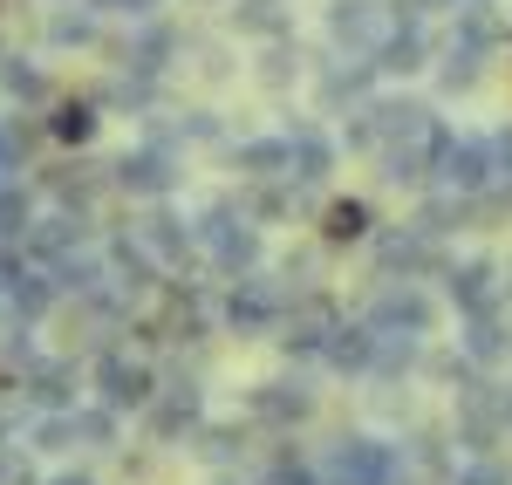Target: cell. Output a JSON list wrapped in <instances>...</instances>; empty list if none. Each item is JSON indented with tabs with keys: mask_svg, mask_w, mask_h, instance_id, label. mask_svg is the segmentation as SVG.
Returning <instances> with one entry per match:
<instances>
[{
	"mask_svg": "<svg viewBox=\"0 0 512 485\" xmlns=\"http://www.w3.org/2000/svg\"><path fill=\"white\" fill-rule=\"evenodd\" d=\"M178 144L171 137H144V144H130L117 164H110V192L123 199H171L178 192Z\"/></svg>",
	"mask_w": 512,
	"mask_h": 485,
	"instance_id": "obj_2",
	"label": "cell"
},
{
	"mask_svg": "<svg viewBox=\"0 0 512 485\" xmlns=\"http://www.w3.org/2000/svg\"><path fill=\"white\" fill-rule=\"evenodd\" d=\"M198 417H205V397H198L192 376H185V383H171V390H158V397H151V410H144V424H151V438H158V445H171V438L198 431Z\"/></svg>",
	"mask_w": 512,
	"mask_h": 485,
	"instance_id": "obj_18",
	"label": "cell"
},
{
	"mask_svg": "<svg viewBox=\"0 0 512 485\" xmlns=\"http://www.w3.org/2000/svg\"><path fill=\"white\" fill-rule=\"evenodd\" d=\"M239 451H246V438H239V431H205V458H212V465H233Z\"/></svg>",
	"mask_w": 512,
	"mask_h": 485,
	"instance_id": "obj_38",
	"label": "cell"
},
{
	"mask_svg": "<svg viewBox=\"0 0 512 485\" xmlns=\"http://www.w3.org/2000/svg\"><path fill=\"white\" fill-rule=\"evenodd\" d=\"M444 301L458 308V315H485V308H499V260H451L444 267Z\"/></svg>",
	"mask_w": 512,
	"mask_h": 485,
	"instance_id": "obj_16",
	"label": "cell"
},
{
	"mask_svg": "<svg viewBox=\"0 0 512 485\" xmlns=\"http://www.w3.org/2000/svg\"><path fill=\"white\" fill-rule=\"evenodd\" d=\"M198 253L233 281V274H253L267 260V240H260V219L246 212L239 199H212L198 212Z\"/></svg>",
	"mask_w": 512,
	"mask_h": 485,
	"instance_id": "obj_1",
	"label": "cell"
},
{
	"mask_svg": "<svg viewBox=\"0 0 512 485\" xmlns=\"http://www.w3.org/2000/svg\"><path fill=\"white\" fill-rule=\"evenodd\" d=\"M89 383H96V404L110 410H151V397H158V369L144 356H130V349H103Z\"/></svg>",
	"mask_w": 512,
	"mask_h": 485,
	"instance_id": "obj_6",
	"label": "cell"
},
{
	"mask_svg": "<svg viewBox=\"0 0 512 485\" xmlns=\"http://www.w3.org/2000/svg\"><path fill=\"white\" fill-rule=\"evenodd\" d=\"M506 424H512V397H506Z\"/></svg>",
	"mask_w": 512,
	"mask_h": 485,
	"instance_id": "obj_40",
	"label": "cell"
},
{
	"mask_svg": "<svg viewBox=\"0 0 512 485\" xmlns=\"http://www.w3.org/2000/svg\"><path fill=\"white\" fill-rule=\"evenodd\" d=\"M178 55H185V28H178V21H164V14L137 21L130 41H123V69H144V76H164Z\"/></svg>",
	"mask_w": 512,
	"mask_h": 485,
	"instance_id": "obj_15",
	"label": "cell"
},
{
	"mask_svg": "<svg viewBox=\"0 0 512 485\" xmlns=\"http://www.w3.org/2000/svg\"><path fill=\"white\" fill-rule=\"evenodd\" d=\"M21 390L35 410H76V363H28Z\"/></svg>",
	"mask_w": 512,
	"mask_h": 485,
	"instance_id": "obj_26",
	"label": "cell"
},
{
	"mask_svg": "<svg viewBox=\"0 0 512 485\" xmlns=\"http://www.w3.org/2000/svg\"><path fill=\"white\" fill-rule=\"evenodd\" d=\"M444 192H458V199H485L492 185H499V158H492V137H444V151H437V171H431Z\"/></svg>",
	"mask_w": 512,
	"mask_h": 485,
	"instance_id": "obj_5",
	"label": "cell"
},
{
	"mask_svg": "<svg viewBox=\"0 0 512 485\" xmlns=\"http://www.w3.org/2000/svg\"><path fill=\"white\" fill-rule=\"evenodd\" d=\"M226 21H233V35H253V41L294 35V7L287 0H226Z\"/></svg>",
	"mask_w": 512,
	"mask_h": 485,
	"instance_id": "obj_24",
	"label": "cell"
},
{
	"mask_svg": "<svg viewBox=\"0 0 512 485\" xmlns=\"http://www.w3.org/2000/svg\"><path fill=\"white\" fill-rule=\"evenodd\" d=\"M103 41V14L76 7V14H48V48H96Z\"/></svg>",
	"mask_w": 512,
	"mask_h": 485,
	"instance_id": "obj_29",
	"label": "cell"
},
{
	"mask_svg": "<svg viewBox=\"0 0 512 485\" xmlns=\"http://www.w3.org/2000/svg\"><path fill=\"white\" fill-rule=\"evenodd\" d=\"M219 322L233 328V335H267V328L287 322V287L267 281L260 267L253 274H233V287L219 294Z\"/></svg>",
	"mask_w": 512,
	"mask_h": 485,
	"instance_id": "obj_4",
	"label": "cell"
},
{
	"mask_svg": "<svg viewBox=\"0 0 512 485\" xmlns=\"http://www.w3.org/2000/svg\"><path fill=\"white\" fill-rule=\"evenodd\" d=\"M41 485H96L89 472H55V479H41Z\"/></svg>",
	"mask_w": 512,
	"mask_h": 485,
	"instance_id": "obj_39",
	"label": "cell"
},
{
	"mask_svg": "<svg viewBox=\"0 0 512 485\" xmlns=\"http://www.w3.org/2000/svg\"><path fill=\"white\" fill-rule=\"evenodd\" d=\"M0 62H7V48H0Z\"/></svg>",
	"mask_w": 512,
	"mask_h": 485,
	"instance_id": "obj_42",
	"label": "cell"
},
{
	"mask_svg": "<svg viewBox=\"0 0 512 485\" xmlns=\"http://www.w3.org/2000/svg\"><path fill=\"white\" fill-rule=\"evenodd\" d=\"M321 28H328L335 55H376V41L390 35V7L383 0H328Z\"/></svg>",
	"mask_w": 512,
	"mask_h": 485,
	"instance_id": "obj_8",
	"label": "cell"
},
{
	"mask_svg": "<svg viewBox=\"0 0 512 485\" xmlns=\"http://www.w3.org/2000/svg\"><path fill=\"white\" fill-rule=\"evenodd\" d=\"M233 171L246 178V185H267V178H287V130H274V137H246V144H233Z\"/></svg>",
	"mask_w": 512,
	"mask_h": 485,
	"instance_id": "obj_25",
	"label": "cell"
},
{
	"mask_svg": "<svg viewBox=\"0 0 512 485\" xmlns=\"http://www.w3.org/2000/svg\"><path fill=\"white\" fill-rule=\"evenodd\" d=\"M82 445L76 438V410H41L35 417V451H69Z\"/></svg>",
	"mask_w": 512,
	"mask_h": 485,
	"instance_id": "obj_34",
	"label": "cell"
},
{
	"mask_svg": "<svg viewBox=\"0 0 512 485\" xmlns=\"http://www.w3.org/2000/svg\"><path fill=\"white\" fill-rule=\"evenodd\" d=\"M76 246H89V219H82V212H48V219H35V226L21 233V253H28L35 267H55V260L76 253Z\"/></svg>",
	"mask_w": 512,
	"mask_h": 485,
	"instance_id": "obj_17",
	"label": "cell"
},
{
	"mask_svg": "<svg viewBox=\"0 0 512 485\" xmlns=\"http://www.w3.org/2000/svg\"><path fill=\"white\" fill-rule=\"evenodd\" d=\"M253 76L267 82V89H287V82L301 76V48H294V35L267 41V48H260V62H253Z\"/></svg>",
	"mask_w": 512,
	"mask_h": 485,
	"instance_id": "obj_32",
	"label": "cell"
},
{
	"mask_svg": "<svg viewBox=\"0 0 512 485\" xmlns=\"http://www.w3.org/2000/svg\"><path fill=\"white\" fill-rule=\"evenodd\" d=\"M82 7H96V14H123V21H151L164 0H82Z\"/></svg>",
	"mask_w": 512,
	"mask_h": 485,
	"instance_id": "obj_37",
	"label": "cell"
},
{
	"mask_svg": "<svg viewBox=\"0 0 512 485\" xmlns=\"http://www.w3.org/2000/svg\"><path fill=\"white\" fill-rule=\"evenodd\" d=\"M321 363L335 369V376H369V363H376V328L369 322H335L328 328Z\"/></svg>",
	"mask_w": 512,
	"mask_h": 485,
	"instance_id": "obj_22",
	"label": "cell"
},
{
	"mask_svg": "<svg viewBox=\"0 0 512 485\" xmlns=\"http://www.w3.org/2000/svg\"><path fill=\"white\" fill-rule=\"evenodd\" d=\"M376 240V274L383 281H424L437 267V240L410 219V226H383V233H369Z\"/></svg>",
	"mask_w": 512,
	"mask_h": 485,
	"instance_id": "obj_10",
	"label": "cell"
},
{
	"mask_svg": "<svg viewBox=\"0 0 512 485\" xmlns=\"http://www.w3.org/2000/svg\"><path fill=\"white\" fill-rule=\"evenodd\" d=\"M376 164H383V185H396V192L410 185V192H417V185L437 171L431 130H424V137H403V144H383V151H376Z\"/></svg>",
	"mask_w": 512,
	"mask_h": 485,
	"instance_id": "obj_21",
	"label": "cell"
},
{
	"mask_svg": "<svg viewBox=\"0 0 512 485\" xmlns=\"http://www.w3.org/2000/svg\"><path fill=\"white\" fill-rule=\"evenodd\" d=\"M376 233V212L362 199H328V212H321V240L328 246H349V240H369Z\"/></svg>",
	"mask_w": 512,
	"mask_h": 485,
	"instance_id": "obj_27",
	"label": "cell"
},
{
	"mask_svg": "<svg viewBox=\"0 0 512 485\" xmlns=\"http://www.w3.org/2000/svg\"><path fill=\"white\" fill-rule=\"evenodd\" d=\"M103 260H110V281H117L130 301H151V294L164 287L158 253L137 240V226H130V233H110V240H103Z\"/></svg>",
	"mask_w": 512,
	"mask_h": 485,
	"instance_id": "obj_13",
	"label": "cell"
},
{
	"mask_svg": "<svg viewBox=\"0 0 512 485\" xmlns=\"http://www.w3.org/2000/svg\"><path fill=\"white\" fill-rule=\"evenodd\" d=\"M362 110H369V117H376V137H383V144H403V137H424V130H431V103H424V96H383V89H376V96H369V103H362Z\"/></svg>",
	"mask_w": 512,
	"mask_h": 485,
	"instance_id": "obj_19",
	"label": "cell"
},
{
	"mask_svg": "<svg viewBox=\"0 0 512 485\" xmlns=\"http://www.w3.org/2000/svg\"><path fill=\"white\" fill-rule=\"evenodd\" d=\"M96 130H103L96 96H82V103H55V117H48V137H55V144H76V151L96 137Z\"/></svg>",
	"mask_w": 512,
	"mask_h": 485,
	"instance_id": "obj_28",
	"label": "cell"
},
{
	"mask_svg": "<svg viewBox=\"0 0 512 485\" xmlns=\"http://www.w3.org/2000/svg\"><path fill=\"white\" fill-rule=\"evenodd\" d=\"M458 349L472 356L478 369H499L512 356V322L499 308H485V315H465V335H458Z\"/></svg>",
	"mask_w": 512,
	"mask_h": 485,
	"instance_id": "obj_23",
	"label": "cell"
},
{
	"mask_svg": "<svg viewBox=\"0 0 512 485\" xmlns=\"http://www.w3.org/2000/svg\"><path fill=\"white\" fill-rule=\"evenodd\" d=\"M362 322L376 328V335H417V342H424V335L437 328V301L417 281H383Z\"/></svg>",
	"mask_w": 512,
	"mask_h": 485,
	"instance_id": "obj_7",
	"label": "cell"
},
{
	"mask_svg": "<svg viewBox=\"0 0 512 485\" xmlns=\"http://www.w3.org/2000/svg\"><path fill=\"white\" fill-rule=\"evenodd\" d=\"M335 164H342V137L335 130H321V123H287V178L294 185H328L335 178Z\"/></svg>",
	"mask_w": 512,
	"mask_h": 485,
	"instance_id": "obj_11",
	"label": "cell"
},
{
	"mask_svg": "<svg viewBox=\"0 0 512 485\" xmlns=\"http://www.w3.org/2000/svg\"><path fill=\"white\" fill-rule=\"evenodd\" d=\"M55 301H62L55 274H48V267H35V260H21V274L7 281V301H0V308H7L14 322H41V315H48Z\"/></svg>",
	"mask_w": 512,
	"mask_h": 485,
	"instance_id": "obj_20",
	"label": "cell"
},
{
	"mask_svg": "<svg viewBox=\"0 0 512 485\" xmlns=\"http://www.w3.org/2000/svg\"><path fill=\"white\" fill-rule=\"evenodd\" d=\"M219 485H239V479H219Z\"/></svg>",
	"mask_w": 512,
	"mask_h": 485,
	"instance_id": "obj_41",
	"label": "cell"
},
{
	"mask_svg": "<svg viewBox=\"0 0 512 485\" xmlns=\"http://www.w3.org/2000/svg\"><path fill=\"white\" fill-rule=\"evenodd\" d=\"M458 485H512V472H506V465H499V458H485V451H478L472 465L458 472Z\"/></svg>",
	"mask_w": 512,
	"mask_h": 485,
	"instance_id": "obj_36",
	"label": "cell"
},
{
	"mask_svg": "<svg viewBox=\"0 0 512 485\" xmlns=\"http://www.w3.org/2000/svg\"><path fill=\"white\" fill-rule=\"evenodd\" d=\"M0 89H7L14 103H48V69L28 62V55H7V62H0Z\"/></svg>",
	"mask_w": 512,
	"mask_h": 485,
	"instance_id": "obj_31",
	"label": "cell"
},
{
	"mask_svg": "<svg viewBox=\"0 0 512 485\" xmlns=\"http://www.w3.org/2000/svg\"><path fill=\"white\" fill-rule=\"evenodd\" d=\"M137 240L158 253L164 274H178V267H192V260H205L198 253V219H185L171 199H151V212H144V226H137Z\"/></svg>",
	"mask_w": 512,
	"mask_h": 485,
	"instance_id": "obj_9",
	"label": "cell"
},
{
	"mask_svg": "<svg viewBox=\"0 0 512 485\" xmlns=\"http://www.w3.org/2000/svg\"><path fill=\"white\" fill-rule=\"evenodd\" d=\"M117 424H123V410H110V404L76 410V438H82L89 451H117Z\"/></svg>",
	"mask_w": 512,
	"mask_h": 485,
	"instance_id": "obj_33",
	"label": "cell"
},
{
	"mask_svg": "<svg viewBox=\"0 0 512 485\" xmlns=\"http://www.w3.org/2000/svg\"><path fill=\"white\" fill-rule=\"evenodd\" d=\"M437 48H444V41L431 35L424 7H417V0H396L390 7V35L376 41V69H383V76H424V69L437 62Z\"/></svg>",
	"mask_w": 512,
	"mask_h": 485,
	"instance_id": "obj_3",
	"label": "cell"
},
{
	"mask_svg": "<svg viewBox=\"0 0 512 485\" xmlns=\"http://www.w3.org/2000/svg\"><path fill=\"white\" fill-rule=\"evenodd\" d=\"M342 151H355V158H376V151H383V137H376V117H369L362 103H355L349 123H342Z\"/></svg>",
	"mask_w": 512,
	"mask_h": 485,
	"instance_id": "obj_35",
	"label": "cell"
},
{
	"mask_svg": "<svg viewBox=\"0 0 512 485\" xmlns=\"http://www.w3.org/2000/svg\"><path fill=\"white\" fill-rule=\"evenodd\" d=\"M35 226V192L21 178H0V240L21 246V233Z\"/></svg>",
	"mask_w": 512,
	"mask_h": 485,
	"instance_id": "obj_30",
	"label": "cell"
},
{
	"mask_svg": "<svg viewBox=\"0 0 512 485\" xmlns=\"http://www.w3.org/2000/svg\"><path fill=\"white\" fill-rule=\"evenodd\" d=\"M376 55H335L328 69H321V82H315V96H321V110L328 117H349L355 103H369L376 96Z\"/></svg>",
	"mask_w": 512,
	"mask_h": 485,
	"instance_id": "obj_14",
	"label": "cell"
},
{
	"mask_svg": "<svg viewBox=\"0 0 512 485\" xmlns=\"http://www.w3.org/2000/svg\"><path fill=\"white\" fill-rule=\"evenodd\" d=\"M315 383L308 376H274V383H260L246 410H253V424H267V431H294V424H308L315 417Z\"/></svg>",
	"mask_w": 512,
	"mask_h": 485,
	"instance_id": "obj_12",
	"label": "cell"
}]
</instances>
